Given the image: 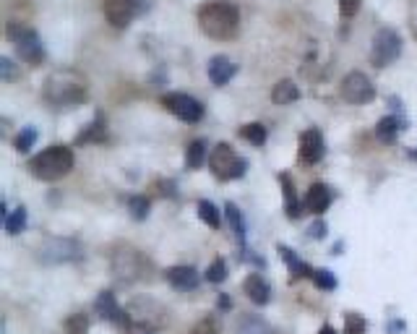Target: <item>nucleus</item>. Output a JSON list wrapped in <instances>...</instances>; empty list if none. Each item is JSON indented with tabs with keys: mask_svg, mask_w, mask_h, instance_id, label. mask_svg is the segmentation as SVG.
I'll return each instance as SVG.
<instances>
[{
	"mask_svg": "<svg viewBox=\"0 0 417 334\" xmlns=\"http://www.w3.org/2000/svg\"><path fill=\"white\" fill-rule=\"evenodd\" d=\"M42 97L55 110H71V107H78L86 102V97H89V81H86L83 74H78L73 69H58L47 76Z\"/></svg>",
	"mask_w": 417,
	"mask_h": 334,
	"instance_id": "obj_1",
	"label": "nucleus"
},
{
	"mask_svg": "<svg viewBox=\"0 0 417 334\" xmlns=\"http://www.w3.org/2000/svg\"><path fill=\"white\" fill-rule=\"evenodd\" d=\"M198 26L212 39H232L240 29V11L227 0H214L198 8Z\"/></svg>",
	"mask_w": 417,
	"mask_h": 334,
	"instance_id": "obj_2",
	"label": "nucleus"
},
{
	"mask_svg": "<svg viewBox=\"0 0 417 334\" xmlns=\"http://www.w3.org/2000/svg\"><path fill=\"white\" fill-rule=\"evenodd\" d=\"M26 167L39 181H61L63 175H68L73 170V152L63 144L47 146L45 152L34 154Z\"/></svg>",
	"mask_w": 417,
	"mask_h": 334,
	"instance_id": "obj_3",
	"label": "nucleus"
},
{
	"mask_svg": "<svg viewBox=\"0 0 417 334\" xmlns=\"http://www.w3.org/2000/svg\"><path fill=\"white\" fill-rule=\"evenodd\" d=\"M110 264H113V274L123 282H136V280H146L149 277V258L141 253L133 246H118L110 256Z\"/></svg>",
	"mask_w": 417,
	"mask_h": 334,
	"instance_id": "obj_4",
	"label": "nucleus"
},
{
	"mask_svg": "<svg viewBox=\"0 0 417 334\" xmlns=\"http://www.w3.org/2000/svg\"><path fill=\"white\" fill-rule=\"evenodd\" d=\"M6 34H8V42L16 47V53L21 55L29 66H39V63L45 61V45H42L39 34L31 26L11 21L6 26Z\"/></svg>",
	"mask_w": 417,
	"mask_h": 334,
	"instance_id": "obj_5",
	"label": "nucleus"
},
{
	"mask_svg": "<svg viewBox=\"0 0 417 334\" xmlns=\"http://www.w3.org/2000/svg\"><path fill=\"white\" fill-rule=\"evenodd\" d=\"M37 258L42 264H71L81 261L83 246L73 238H47L37 248Z\"/></svg>",
	"mask_w": 417,
	"mask_h": 334,
	"instance_id": "obj_6",
	"label": "nucleus"
},
{
	"mask_svg": "<svg viewBox=\"0 0 417 334\" xmlns=\"http://www.w3.org/2000/svg\"><path fill=\"white\" fill-rule=\"evenodd\" d=\"M209 167L220 181H237L248 170V162L232 149L230 144H217L209 154Z\"/></svg>",
	"mask_w": 417,
	"mask_h": 334,
	"instance_id": "obj_7",
	"label": "nucleus"
},
{
	"mask_svg": "<svg viewBox=\"0 0 417 334\" xmlns=\"http://www.w3.org/2000/svg\"><path fill=\"white\" fill-rule=\"evenodd\" d=\"M341 99L349 105H368L376 97V86L363 71H349L347 76L341 79Z\"/></svg>",
	"mask_w": 417,
	"mask_h": 334,
	"instance_id": "obj_8",
	"label": "nucleus"
},
{
	"mask_svg": "<svg viewBox=\"0 0 417 334\" xmlns=\"http://www.w3.org/2000/svg\"><path fill=\"white\" fill-rule=\"evenodd\" d=\"M402 55V37L394 29H381L373 39L371 61L379 69H386L388 63H394Z\"/></svg>",
	"mask_w": 417,
	"mask_h": 334,
	"instance_id": "obj_9",
	"label": "nucleus"
},
{
	"mask_svg": "<svg viewBox=\"0 0 417 334\" xmlns=\"http://www.w3.org/2000/svg\"><path fill=\"white\" fill-rule=\"evenodd\" d=\"M162 105H165L175 118H180L182 123H198L204 118V105H201L196 97L182 94V91H170V94H165V97H162Z\"/></svg>",
	"mask_w": 417,
	"mask_h": 334,
	"instance_id": "obj_10",
	"label": "nucleus"
},
{
	"mask_svg": "<svg viewBox=\"0 0 417 334\" xmlns=\"http://www.w3.org/2000/svg\"><path fill=\"white\" fill-rule=\"evenodd\" d=\"M326 154V144H324V136H321L319 128H308L300 133V160L305 165H319Z\"/></svg>",
	"mask_w": 417,
	"mask_h": 334,
	"instance_id": "obj_11",
	"label": "nucleus"
},
{
	"mask_svg": "<svg viewBox=\"0 0 417 334\" xmlns=\"http://www.w3.org/2000/svg\"><path fill=\"white\" fill-rule=\"evenodd\" d=\"M94 311H97L102 319L113 321V324H118V327H123V329L128 327V321H130V313L123 311L110 290H102V293L97 295V300H94Z\"/></svg>",
	"mask_w": 417,
	"mask_h": 334,
	"instance_id": "obj_12",
	"label": "nucleus"
},
{
	"mask_svg": "<svg viewBox=\"0 0 417 334\" xmlns=\"http://www.w3.org/2000/svg\"><path fill=\"white\" fill-rule=\"evenodd\" d=\"M136 11H138L136 0H107V3H105L107 21L113 24L115 29L128 26V24L133 21V16H136Z\"/></svg>",
	"mask_w": 417,
	"mask_h": 334,
	"instance_id": "obj_13",
	"label": "nucleus"
},
{
	"mask_svg": "<svg viewBox=\"0 0 417 334\" xmlns=\"http://www.w3.org/2000/svg\"><path fill=\"white\" fill-rule=\"evenodd\" d=\"M165 280L175 290H196L198 288V272L193 266H170L165 272Z\"/></svg>",
	"mask_w": 417,
	"mask_h": 334,
	"instance_id": "obj_14",
	"label": "nucleus"
},
{
	"mask_svg": "<svg viewBox=\"0 0 417 334\" xmlns=\"http://www.w3.org/2000/svg\"><path fill=\"white\" fill-rule=\"evenodd\" d=\"M243 290H245V295H248L256 305H266L269 300H272V288H269V282H266L261 274H250V277H245Z\"/></svg>",
	"mask_w": 417,
	"mask_h": 334,
	"instance_id": "obj_15",
	"label": "nucleus"
},
{
	"mask_svg": "<svg viewBox=\"0 0 417 334\" xmlns=\"http://www.w3.org/2000/svg\"><path fill=\"white\" fill-rule=\"evenodd\" d=\"M235 74H237V66L230 58H225V55H217V58L209 61V79L214 81V86H225Z\"/></svg>",
	"mask_w": 417,
	"mask_h": 334,
	"instance_id": "obj_16",
	"label": "nucleus"
},
{
	"mask_svg": "<svg viewBox=\"0 0 417 334\" xmlns=\"http://www.w3.org/2000/svg\"><path fill=\"white\" fill-rule=\"evenodd\" d=\"M331 204V188L326 183H313L311 191H308V198H305V206L311 209L313 214H324Z\"/></svg>",
	"mask_w": 417,
	"mask_h": 334,
	"instance_id": "obj_17",
	"label": "nucleus"
},
{
	"mask_svg": "<svg viewBox=\"0 0 417 334\" xmlns=\"http://www.w3.org/2000/svg\"><path fill=\"white\" fill-rule=\"evenodd\" d=\"M279 183H282V193H284V214H287L289 220H297V217L303 214V209H300V204H297L295 186H292V181H289L287 173L279 175Z\"/></svg>",
	"mask_w": 417,
	"mask_h": 334,
	"instance_id": "obj_18",
	"label": "nucleus"
},
{
	"mask_svg": "<svg viewBox=\"0 0 417 334\" xmlns=\"http://www.w3.org/2000/svg\"><path fill=\"white\" fill-rule=\"evenodd\" d=\"M279 256L284 258V264L289 266L292 280H300V277H311V280H313V272H316V269H311V266L305 264L303 258H297V253H292L287 246H279Z\"/></svg>",
	"mask_w": 417,
	"mask_h": 334,
	"instance_id": "obj_19",
	"label": "nucleus"
},
{
	"mask_svg": "<svg viewBox=\"0 0 417 334\" xmlns=\"http://www.w3.org/2000/svg\"><path fill=\"white\" fill-rule=\"evenodd\" d=\"M272 99L277 105H292L300 99V89H297L295 81H289V79H282L277 86L272 89Z\"/></svg>",
	"mask_w": 417,
	"mask_h": 334,
	"instance_id": "obj_20",
	"label": "nucleus"
},
{
	"mask_svg": "<svg viewBox=\"0 0 417 334\" xmlns=\"http://www.w3.org/2000/svg\"><path fill=\"white\" fill-rule=\"evenodd\" d=\"M105 136H107V121H105V115H97L89 128L83 131V133H78L76 144H91V141L102 144V141H105Z\"/></svg>",
	"mask_w": 417,
	"mask_h": 334,
	"instance_id": "obj_21",
	"label": "nucleus"
},
{
	"mask_svg": "<svg viewBox=\"0 0 417 334\" xmlns=\"http://www.w3.org/2000/svg\"><path fill=\"white\" fill-rule=\"evenodd\" d=\"M237 334H282L277 332L274 327H269L264 319H258V316H243V319L237 321Z\"/></svg>",
	"mask_w": 417,
	"mask_h": 334,
	"instance_id": "obj_22",
	"label": "nucleus"
},
{
	"mask_svg": "<svg viewBox=\"0 0 417 334\" xmlns=\"http://www.w3.org/2000/svg\"><path fill=\"white\" fill-rule=\"evenodd\" d=\"M404 126H402V121L399 118H394V115H386V118H381L379 121V126H376V136L381 138V141H394L396 138V133L402 131Z\"/></svg>",
	"mask_w": 417,
	"mask_h": 334,
	"instance_id": "obj_23",
	"label": "nucleus"
},
{
	"mask_svg": "<svg viewBox=\"0 0 417 334\" xmlns=\"http://www.w3.org/2000/svg\"><path fill=\"white\" fill-rule=\"evenodd\" d=\"M204 160H206V141L204 138L190 141L188 149H185V165H188V170H198V167L204 165Z\"/></svg>",
	"mask_w": 417,
	"mask_h": 334,
	"instance_id": "obj_24",
	"label": "nucleus"
},
{
	"mask_svg": "<svg viewBox=\"0 0 417 334\" xmlns=\"http://www.w3.org/2000/svg\"><path fill=\"white\" fill-rule=\"evenodd\" d=\"M225 214H227L230 228L235 230L237 241H240V243H245V220H243V214H240V209H237L235 204H227V206H225Z\"/></svg>",
	"mask_w": 417,
	"mask_h": 334,
	"instance_id": "obj_25",
	"label": "nucleus"
},
{
	"mask_svg": "<svg viewBox=\"0 0 417 334\" xmlns=\"http://www.w3.org/2000/svg\"><path fill=\"white\" fill-rule=\"evenodd\" d=\"M240 136H243L245 141H250L253 146L266 144V128L261 123H245L243 128H240Z\"/></svg>",
	"mask_w": 417,
	"mask_h": 334,
	"instance_id": "obj_26",
	"label": "nucleus"
},
{
	"mask_svg": "<svg viewBox=\"0 0 417 334\" xmlns=\"http://www.w3.org/2000/svg\"><path fill=\"white\" fill-rule=\"evenodd\" d=\"M3 222H6V233H8V236H19V233L26 228V209H24V206H19V209H16L14 214H8Z\"/></svg>",
	"mask_w": 417,
	"mask_h": 334,
	"instance_id": "obj_27",
	"label": "nucleus"
},
{
	"mask_svg": "<svg viewBox=\"0 0 417 334\" xmlns=\"http://www.w3.org/2000/svg\"><path fill=\"white\" fill-rule=\"evenodd\" d=\"M198 217H201V220L206 222V225H209V228H220L222 225V220H220V212H217V206L212 204V201H198Z\"/></svg>",
	"mask_w": 417,
	"mask_h": 334,
	"instance_id": "obj_28",
	"label": "nucleus"
},
{
	"mask_svg": "<svg viewBox=\"0 0 417 334\" xmlns=\"http://www.w3.org/2000/svg\"><path fill=\"white\" fill-rule=\"evenodd\" d=\"M66 332L68 334H86L89 332V316L83 311L71 313L68 319H66Z\"/></svg>",
	"mask_w": 417,
	"mask_h": 334,
	"instance_id": "obj_29",
	"label": "nucleus"
},
{
	"mask_svg": "<svg viewBox=\"0 0 417 334\" xmlns=\"http://www.w3.org/2000/svg\"><path fill=\"white\" fill-rule=\"evenodd\" d=\"M128 209L133 220H146L149 217V198L146 196H130L128 198Z\"/></svg>",
	"mask_w": 417,
	"mask_h": 334,
	"instance_id": "obj_30",
	"label": "nucleus"
},
{
	"mask_svg": "<svg viewBox=\"0 0 417 334\" xmlns=\"http://www.w3.org/2000/svg\"><path fill=\"white\" fill-rule=\"evenodd\" d=\"M206 280L212 282V285H220V282L227 280V266H225L222 258H217V261L209 264V269H206Z\"/></svg>",
	"mask_w": 417,
	"mask_h": 334,
	"instance_id": "obj_31",
	"label": "nucleus"
},
{
	"mask_svg": "<svg viewBox=\"0 0 417 334\" xmlns=\"http://www.w3.org/2000/svg\"><path fill=\"white\" fill-rule=\"evenodd\" d=\"M365 329H368V324H365L360 313H347L344 316V334H365Z\"/></svg>",
	"mask_w": 417,
	"mask_h": 334,
	"instance_id": "obj_32",
	"label": "nucleus"
},
{
	"mask_svg": "<svg viewBox=\"0 0 417 334\" xmlns=\"http://www.w3.org/2000/svg\"><path fill=\"white\" fill-rule=\"evenodd\" d=\"M34 141H37V131L24 128L21 133L16 136V149H19V152H29L31 146H34Z\"/></svg>",
	"mask_w": 417,
	"mask_h": 334,
	"instance_id": "obj_33",
	"label": "nucleus"
},
{
	"mask_svg": "<svg viewBox=\"0 0 417 334\" xmlns=\"http://www.w3.org/2000/svg\"><path fill=\"white\" fill-rule=\"evenodd\" d=\"M313 282H316L321 290H334L336 288V277H334L329 269H316V272H313Z\"/></svg>",
	"mask_w": 417,
	"mask_h": 334,
	"instance_id": "obj_34",
	"label": "nucleus"
},
{
	"mask_svg": "<svg viewBox=\"0 0 417 334\" xmlns=\"http://www.w3.org/2000/svg\"><path fill=\"white\" fill-rule=\"evenodd\" d=\"M125 334H154V327L152 324H146V321L130 319L128 327H125Z\"/></svg>",
	"mask_w": 417,
	"mask_h": 334,
	"instance_id": "obj_35",
	"label": "nucleus"
},
{
	"mask_svg": "<svg viewBox=\"0 0 417 334\" xmlns=\"http://www.w3.org/2000/svg\"><path fill=\"white\" fill-rule=\"evenodd\" d=\"M357 11H360V0H341V16L344 19H352Z\"/></svg>",
	"mask_w": 417,
	"mask_h": 334,
	"instance_id": "obj_36",
	"label": "nucleus"
},
{
	"mask_svg": "<svg viewBox=\"0 0 417 334\" xmlns=\"http://www.w3.org/2000/svg\"><path fill=\"white\" fill-rule=\"evenodd\" d=\"M0 71H3V81H11V79H14V63L8 61V58L0 61Z\"/></svg>",
	"mask_w": 417,
	"mask_h": 334,
	"instance_id": "obj_37",
	"label": "nucleus"
},
{
	"mask_svg": "<svg viewBox=\"0 0 417 334\" xmlns=\"http://www.w3.org/2000/svg\"><path fill=\"white\" fill-rule=\"evenodd\" d=\"M308 236H311V238H324V236H326V225H324V222H316V225H311V228H308Z\"/></svg>",
	"mask_w": 417,
	"mask_h": 334,
	"instance_id": "obj_38",
	"label": "nucleus"
},
{
	"mask_svg": "<svg viewBox=\"0 0 417 334\" xmlns=\"http://www.w3.org/2000/svg\"><path fill=\"white\" fill-rule=\"evenodd\" d=\"M220 308H222V311H227V308H232V300H230L227 295H220Z\"/></svg>",
	"mask_w": 417,
	"mask_h": 334,
	"instance_id": "obj_39",
	"label": "nucleus"
},
{
	"mask_svg": "<svg viewBox=\"0 0 417 334\" xmlns=\"http://www.w3.org/2000/svg\"><path fill=\"white\" fill-rule=\"evenodd\" d=\"M319 334H339V332H336V329H334L331 324H324V327H321V332H319Z\"/></svg>",
	"mask_w": 417,
	"mask_h": 334,
	"instance_id": "obj_40",
	"label": "nucleus"
},
{
	"mask_svg": "<svg viewBox=\"0 0 417 334\" xmlns=\"http://www.w3.org/2000/svg\"><path fill=\"white\" fill-rule=\"evenodd\" d=\"M415 157H417V152H415Z\"/></svg>",
	"mask_w": 417,
	"mask_h": 334,
	"instance_id": "obj_41",
	"label": "nucleus"
}]
</instances>
